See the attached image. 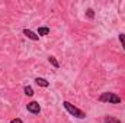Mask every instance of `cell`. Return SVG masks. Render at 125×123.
<instances>
[{
	"instance_id": "1",
	"label": "cell",
	"mask_w": 125,
	"mask_h": 123,
	"mask_svg": "<svg viewBox=\"0 0 125 123\" xmlns=\"http://www.w3.org/2000/svg\"><path fill=\"white\" fill-rule=\"evenodd\" d=\"M62 106L65 107V110H67L71 116H74V117H77V119H84V117H86V113H84L83 110L77 109L76 106H73L70 101H62Z\"/></svg>"
},
{
	"instance_id": "2",
	"label": "cell",
	"mask_w": 125,
	"mask_h": 123,
	"mask_svg": "<svg viewBox=\"0 0 125 123\" xmlns=\"http://www.w3.org/2000/svg\"><path fill=\"white\" fill-rule=\"evenodd\" d=\"M99 101H102V103H114V104H116V103H121V97L118 96V94H115V93H102L100 96H99Z\"/></svg>"
},
{
	"instance_id": "3",
	"label": "cell",
	"mask_w": 125,
	"mask_h": 123,
	"mask_svg": "<svg viewBox=\"0 0 125 123\" xmlns=\"http://www.w3.org/2000/svg\"><path fill=\"white\" fill-rule=\"evenodd\" d=\"M26 109H28V112H31V113H33V114H38V113L41 112V107H39V104H38L36 101L28 103V104H26Z\"/></svg>"
},
{
	"instance_id": "4",
	"label": "cell",
	"mask_w": 125,
	"mask_h": 123,
	"mask_svg": "<svg viewBox=\"0 0 125 123\" xmlns=\"http://www.w3.org/2000/svg\"><path fill=\"white\" fill-rule=\"evenodd\" d=\"M23 35H25L26 38H29L31 41H38V39H39V36H38L36 33H33L32 31H29V29H23Z\"/></svg>"
},
{
	"instance_id": "5",
	"label": "cell",
	"mask_w": 125,
	"mask_h": 123,
	"mask_svg": "<svg viewBox=\"0 0 125 123\" xmlns=\"http://www.w3.org/2000/svg\"><path fill=\"white\" fill-rule=\"evenodd\" d=\"M35 83L39 86V87H48L50 86V83L45 80V78H41V77H38V78H35Z\"/></svg>"
},
{
	"instance_id": "6",
	"label": "cell",
	"mask_w": 125,
	"mask_h": 123,
	"mask_svg": "<svg viewBox=\"0 0 125 123\" xmlns=\"http://www.w3.org/2000/svg\"><path fill=\"white\" fill-rule=\"evenodd\" d=\"M48 33H50V28H47V26L38 29V36H45V35H48Z\"/></svg>"
},
{
	"instance_id": "7",
	"label": "cell",
	"mask_w": 125,
	"mask_h": 123,
	"mask_svg": "<svg viewBox=\"0 0 125 123\" xmlns=\"http://www.w3.org/2000/svg\"><path fill=\"white\" fill-rule=\"evenodd\" d=\"M105 123H122L119 119H116V117H112V116H106L105 117Z\"/></svg>"
},
{
	"instance_id": "8",
	"label": "cell",
	"mask_w": 125,
	"mask_h": 123,
	"mask_svg": "<svg viewBox=\"0 0 125 123\" xmlns=\"http://www.w3.org/2000/svg\"><path fill=\"white\" fill-rule=\"evenodd\" d=\"M48 61L51 62V65H52L54 68H60V64L55 60V57H51V55H50V57H48Z\"/></svg>"
},
{
	"instance_id": "9",
	"label": "cell",
	"mask_w": 125,
	"mask_h": 123,
	"mask_svg": "<svg viewBox=\"0 0 125 123\" xmlns=\"http://www.w3.org/2000/svg\"><path fill=\"white\" fill-rule=\"evenodd\" d=\"M23 91H25V94H26V96H33V90H32L31 86H26V87L23 88Z\"/></svg>"
},
{
	"instance_id": "10",
	"label": "cell",
	"mask_w": 125,
	"mask_h": 123,
	"mask_svg": "<svg viewBox=\"0 0 125 123\" xmlns=\"http://www.w3.org/2000/svg\"><path fill=\"white\" fill-rule=\"evenodd\" d=\"M119 41H121V45L125 49V33H119Z\"/></svg>"
},
{
	"instance_id": "11",
	"label": "cell",
	"mask_w": 125,
	"mask_h": 123,
	"mask_svg": "<svg viewBox=\"0 0 125 123\" xmlns=\"http://www.w3.org/2000/svg\"><path fill=\"white\" fill-rule=\"evenodd\" d=\"M86 15H87V18H90V19H93V18H94L93 9H87V12H86Z\"/></svg>"
},
{
	"instance_id": "12",
	"label": "cell",
	"mask_w": 125,
	"mask_h": 123,
	"mask_svg": "<svg viewBox=\"0 0 125 123\" xmlns=\"http://www.w3.org/2000/svg\"><path fill=\"white\" fill-rule=\"evenodd\" d=\"M10 123H23V120H22V119H19V117H16V119H12Z\"/></svg>"
}]
</instances>
